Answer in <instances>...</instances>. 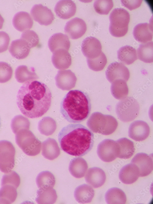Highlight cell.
Listing matches in <instances>:
<instances>
[{
  "label": "cell",
  "instance_id": "39",
  "mask_svg": "<svg viewBox=\"0 0 153 204\" xmlns=\"http://www.w3.org/2000/svg\"><path fill=\"white\" fill-rule=\"evenodd\" d=\"M112 0H96L93 6L96 12L101 15L107 14L113 6Z\"/></svg>",
  "mask_w": 153,
  "mask_h": 204
},
{
  "label": "cell",
  "instance_id": "26",
  "mask_svg": "<svg viewBox=\"0 0 153 204\" xmlns=\"http://www.w3.org/2000/svg\"><path fill=\"white\" fill-rule=\"evenodd\" d=\"M95 191L91 186L84 184L77 187L74 195L77 202L84 204L91 202L93 198Z\"/></svg>",
  "mask_w": 153,
  "mask_h": 204
},
{
  "label": "cell",
  "instance_id": "45",
  "mask_svg": "<svg viewBox=\"0 0 153 204\" xmlns=\"http://www.w3.org/2000/svg\"><path fill=\"white\" fill-rule=\"evenodd\" d=\"M4 21V19L2 17L1 15L0 14V29L2 28L3 26Z\"/></svg>",
  "mask_w": 153,
  "mask_h": 204
},
{
  "label": "cell",
  "instance_id": "23",
  "mask_svg": "<svg viewBox=\"0 0 153 204\" xmlns=\"http://www.w3.org/2000/svg\"><path fill=\"white\" fill-rule=\"evenodd\" d=\"M60 150L56 140L49 138L42 144V154L46 159L50 160L57 158L60 154Z\"/></svg>",
  "mask_w": 153,
  "mask_h": 204
},
{
  "label": "cell",
  "instance_id": "33",
  "mask_svg": "<svg viewBox=\"0 0 153 204\" xmlns=\"http://www.w3.org/2000/svg\"><path fill=\"white\" fill-rule=\"evenodd\" d=\"M0 189V202L9 204L16 199L17 193L16 186L9 184L2 185Z\"/></svg>",
  "mask_w": 153,
  "mask_h": 204
},
{
  "label": "cell",
  "instance_id": "43",
  "mask_svg": "<svg viewBox=\"0 0 153 204\" xmlns=\"http://www.w3.org/2000/svg\"><path fill=\"white\" fill-rule=\"evenodd\" d=\"M10 38L7 33L0 31V53L6 51L9 44Z\"/></svg>",
  "mask_w": 153,
  "mask_h": 204
},
{
  "label": "cell",
  "instance_id": "6",
  "mask_svg": "<svg viewBox=\"0 0 153 204\" xmlns=\"http://www.w3.org/2000/svg\"><path fill=\"white\" fill-rule=\"evenodd\" d=\"M16 134V142L26 154L35 156L40 153L41 142L28 129H21Z\"/></svg>",
  "mask_w": 153,
  "mask_h": 204
},
{
  "label": "cell",
  "instance_id": "20",
  "mask_svg": "<svg viewBox=\"0 0 153 204\" xmlns=\"http://www.w3.org/2000/svg\"><path fill=\"white\" fill-rule=\"evenodd\" d=\"M139 176V169L135 164L131 163L124 166L119 173L120 180L126 184H131L135 182Z\"/></svg>",
  "mask_w": 153,
  "mask_h": 204
},
{
  "label": "cell",
  "instance_id": "34",
  "mask_svg": "<svg viewBox=\"0 0 153 204\" xmlns=\"http://www.w3.org/2000/svg\"><path fill=\"white\" fill-rule=\"evenodd\" d=\"M152 41L140 44L137 49L138 58L146 63H151L153 61Z\"/></svg>",
  "mask_w": 153,
  "mask_h": 204
},
{
  "label": "cell",
  "instance_id": "37",
  "mask_svg": "<svg viewBox=\"0 0 153 204\" xmlns=\"http://www.w3.org/2000/svg\"><path fill=\"white\" fill-rule=\"evenodd\" d=\"M15 77L17 81L20 83H23L29 80L38 78L35 71L28 69L25 65L18 66L15 72Z\"/></svg>",
  "mask_w": 153,
  "mask_h": 204
},
{
  "label": "cell",
  "instance_id": "35",
  "mask_svg": "<svg viewBox=\"0 0 153 204\" xmlns=\"http://www.w3.org/2000/svg\"><path fill=\"white\" fill-rule=\"evenodd\" d=\"M57 128L56 121L49 117H43L38 122V129L42 134L49 136L52 134Z\"/></svg>",
  "mask_w": 153,
  "mask_h": 204
},
{
  "label": "cell",
  "instance_id": "2",
  "mask_svg": "<svg viewBox=\"0 0 153 204\" xmlns=\"http://www.w3.org/2000/svg\"><path fill=\"white\" fill-rule=\"evenodd\" d=\"M94 135L87 128L80 124H70L59 132L58 139L61 149L75 156H82L92 148Z\"/></svg>",
  "mask_w": 153,
  "mask_h": 204
},
{
  "label": "cell",
  "instance_id": "27",
  "mask_svg": "<svg viewBox=\"0 0 153 204\" xmlns=\"http://www.w3.org/2000/svg\"><path fill=\"white\" fill-rule=\"evenodd\" d=\"M88 165L83 158L78 157L74 158L70 161L69 170L70 174L77 178L84 176L87 171Z\"/></svg>",
  "mask_w": 153,
  "mask_h": 204
},
{
  "label": "cell",
  "instance_id": "41",
  "mask_svg": "<svg viewBox=\"0 0 153 204\" xmlns=\"http://www.w3.org/2000/svg\"><path fill=\"white\" fill-rule=\"evenodd\" d=\"M13 69L11 66L5 62H0V83H6L12 78Z\"/></svg>",
  "mask_w": 153,
  "mask_h": 204
},
{
  "label": "cell",
  "instance_id": "15",
  "mask_svg": "<svg viewBox=\"0 0 153 204\" xmlns=\"http://www.w3.org/2000/svg\"><path fill=\"white\" fill-rule=\"evenodd\" d=\"M81 47L82 52L87 59L96 58L102 52L100 42L96 38L92 36L85 38L82 42Z\"/></svg>",
  "mask_w": 153,
  "mask_h": 204
},
{
  "label": "cell",
  "instance_id": "21",
  "mask_svg": "<svg viewBox=\"0 0 153 204\" xmlns=\"http://www.w3.org/2000/svg\"><path fill=\"white\" fill-rule=\"evenodd\" d=\"M30 49L27 42L20 39L12 42L9 51L13 57L17 59H22L28 55Z\"/></svg>",
  "mask_w": 153,
  "mask_h": 204
},
{
  "label": "cell",
  "instance_id": "12",
  "mask_svg": "<svg viewBox=\"0 0 153 204\" xmlns=\"http://www.w3.org/2000/svg\"><path fill=\"white\" fill-rule=\"evenodd\" d=\"M131 163L138 167L139 176H147L153 170L152 154H148L144 153H138L132 159Z\"/></svg>",
  "mask_w": 153,
  "mask_h": 204
},
{
  "label": "cell",
  "instance_id": "24",
  "mask_svg": "<svg viewBox=\"0 0 153 204\" xmlns=\"http://www.w3.org/2000/svg\"><path fill=\"white\" fill-rule=\"evenodd\" d=\"M12 22L15 29L20 32L29 30L33 24V20L30 15L24 11L17 13L13 18Z\"/></svg>",
  "mask_w": 153,
  "mask_h": 204
},
{
  "label": "cell",
  "instance_id": "29",
  "mask_svg": "<svg viewBox=\"0 0 153 204\" xmlns=\"http://www.w3.org/2000/svg\"><path fill=\"white\" fill-rule=\"evenodd\" d=\"M117 57L121 62L127 65L132 64L137 59L136 49L129 45L122 46L118 50Z\"/></svg>",
  "mask_w": 153,
  "mask_h": 204
},
{
  "label": "cell",
  "instance_id": "18",
  "mask_svg": "<svg viewBox=\"0 0 153 204\" xmlns=\"http://www.w3.org/2000/svg\"><path fill=\"white\" fill-rule=\"evenodd\" d=\"M133 35L138 42L145 43L151 41L153 38V26L147 23L139 24L135 26Z\"/></svg>",
  "mask_w": 153,
  "mask_h": 204
},
{
  "label": "cell",
  "instance_id": "46",
  "mask_svg": "<svg viewBox=\"0 0 153 204\" xmlns=\"http://www.w3.org/2000/svg\"><path fill=\"white\" fill-rule=\"evenodd\" d=\"M1 125V118H0V128Z\"/></svg>",
  "mask_w": 153,
  "mask_h": 204
},
{
  "label": "cell",
  "instance_id": "19",
  "mask_svg": "<svg viewBox=\"0 0 153 204\" xmlns=\"http://www.w3.org/2000/svg\"><path fill=\"white\" fill-rule=\"evenodd\" d=\"M86 182L94 188L102 186L105 183L106 176L103 169L97 167L88 169L85 176Z\"/></svg>",
  "mask_w": 153,
  "mask_h": 204
},
{
  "label": "cell",
  "instance_id": "44",
  "mask_svg": "<svg viewBox=\"0 0 153 204\" xmlns=\"http://www.w3.org/2000/svg\"><path fill=\"white\" fill-rule=\"evenodd\" d=\"M122 5L128 8L130 10L135 9L139 7L141 3L142 0H121Z\"/></svg>",
  "mask_w": 153,
  "mask_h": 204
},
{
  "label": "cell",
  "instance_id": "32",
  "mask_svg": "<svg viewBox=\"0 0 153 204\" xmlns=\"http://www.w3.org/2000/svg\"><path fill=\"white\" fill-rule=\"evenodd\" d=\"M110 91L113 96L118 100L126 98L129 93L126 81L122 79H117L112 83Z\"/></svg>",
  "mask_w": 153,
  "mask_h": 204
},
{
  "label": "cell",
  "instance_id": "40",
  "mask_svg": "<svg viewBox=\"0 0 153 204\" xmlns=\"http://www.w3.org/2000/svg\"><path fill=\"white\" fill-rule=\"evenodd\" d=\"M20 39L26 41L30 48L36 46L39 41L38 35L32 30H28L23 32Z\"/></svg>",
  "mask_w": 153,
  "mask_h": 204
},
{
  "label": "cell",
  "instance_id": "7",
  "mask_svg": "<svg viewBox=\"0 0 153 204\" xmlns=\"http://www.w3.org/2000/svg\"><path fill=\"white\" fill-rule=\"evenodd\" d=\"M140 107L137 101L132 97L121 100L117 104L116 111L119 119L124 122L131 121L138 116Z\"/></svg>",
  "mask_w": 153,
  "mask_h": 204
},
{
  "label": "cell",
  "instance_id": "31",
  "mask_svg": "<svg viewBox=\"0 0 153 204\" xmlns=\"http://www.w3.org/2000/svg\"><path fill=\"white\" fill-rule=\"evenodd\" d=\"M105 197L106 202L109 204H124L126 201L125 192L117 187L109 189L106 192Z\"/></svg>",
  "mask_w": 153,
  "mask_h": 204
},
{
  "label": "cell",
  "instance_id": "4",
  "mask_svg": "<svg viewBox=\"0 0 153 204\" xmlns=\"http://www.w3.org/2000/svg\"><path fill=\"white\" fill-rule=\"evenodd\" d=\"M87 125L93 132L104 135L112 134L118 126L116 119L110 115L96 112L93 113L87 122Z\"/></svg>",
  "mask_w": 153,
  "mask_h": 204
},
{
  "label": "cell",
  "instance_id": "25",
  "mask_svg": "<svg viewBox=\"0 0 153 204\" xmlns=\"http://www.w3.org/2000/svg\"><path fill=\"white\" fill-rule=\"evenodd\" d=\"M52 61L56 68L65 69L71 65V56L68 51L62 49H58L53 53Z\"/></svg>",
  "mask_w": 153,
  "mask_h": 204
},
{
  "label": "cell",
  "instance_id": "14",
  "mask_svg": "<svg viewBox=\"0 0 153 204\" xmlns=\"http://www.w3.org/2000/svg\"><path fill=\"white\" fill-rule=\"evenodd\" d=\"M30 13L34 20L41 25H50L54 19L51 9L41 4L34 5Z\"/></svg>",
  "mask_w": 153,
  "mask_h": 204
},
{
  "label": "cell",
  "instance_id": "16",
  "mask_svg": "<svg viewBox=\"0 0 153 204\" xmlns=\"http://www.w3.org/2000/svg\"><path fill=\"white\" fill-rule=\"evenodd\" d=\"M56 84L63 90H69L75 85L76 77L70 70H59L55 77Z\"/></svg>",
  "mask_w": 153,
  "mask_h": 204
},
{
  "label": "cell",
  "instance_id": "10",
  "mask_svg": "<svg viewBox=\"0 0 153 204\" xmlns=\"http://www.w3.org/2000/svg\"><path fill=\"white\" fill-rule=\"evenodd\" d=\"M107 80L111 83L117 79L127 81L129 78L130 73L127 68L123 63L114 62L107 67L105 72Z\"/></svg>",
  "mask_w": 153,
  "mask_h": 204
},
{
  "label": "cell",
  "instance_id": "5",
  "mask_svg": "<svg viewBox=\"0 0 153 204\" xmlns=\"http://www.w3.org/2000/svg\"><path fill=\"white\" fill-rule=\"evenodd\" d=\"M110 24L109 31L113 36H124L128 32L130 17L129 13L122 8L113 9L109 17Z\"/></svg>",
  "mask_w": 153,
  "mask_h": 204
},
{
  "label": "cell",
  "instance_id": "36",
  "mask_svg": "<svg viewBox=\"0 0 153 204\" xmlns=\"http://www.w3.org/2000/svg\"><path fill=\"white\" fill-rule=\"evenodd\" d=\"M36 182L39 188L53 187L55 184V179L54 175L50 172L43 171L37 175Z\"/></svg>",
  "mask_w": 153,
  "mask_h": 204
},
{
  "label": "cell",
  "instance_id": "22",
  "mask_svg": "<svg viewBox=\"0 0 153 204\" xmlns=\"http://www.w3.org/2000/svg\"><path fill=\"white\" fill-rule=\"evenodd\" d=\"M70 43L69 37L61 33L53 35L49 38L48 46L51 51L53 53L56 50L62 49L68 51Z\"/></svg>",
  "mask_w": 153,
  "mask_h": 204
},
{
  "label": "cell",
  "instance_id": "13",
  "mask_svg": "<svg viewBox=\"0 0 153 204\" xmlns=\"http://www.w3.org/2000/svg\"><path fill=\"white\" fill-rule=\"evenodd\" d=\"M150 129L148 124L142 120H136L131 124L128 130L129 137L136 141H141L148 136Z\"/></svg>",
  "mask_w": 153,
  "mask_h": 204
},
{
  "label": "cell",
  "instance_id": "1",
  "mask_svg": "<svg viewBox=\"0 0 153 204\" xmlns=\"http://www.w3.org/2000/svg\"><path fill=\"white\" fill-rule=\"evenodd\" d=\"M52 94L45 83L36 80L25 82L17 95V103L21 113L31 118L40 117L49 109Z\"/></svg>",
  "mask_w": 153,
  "mask_h": 204
},
{
  "label": "cell",
  "instance_id": "30",
  "mask_svg": "<svg viewBox=\"0 0 153 204\" xmlns=\"http://www.w3.org/2000/svg\"><path fill=\"white\" fill-rule=\"evenodd\" d=\"M119 148V153L118 157L121 159H128L130 158L135 152L133 142L125 138H121L117 141Z\"/></svg>",
  "mask_w": 153,
  "mask_h": 204
},
{
  "label": "cell",
  "instance_id": "38",
  "mask_svg": "<svg viewBox=\"0 0 153 204\" xmlns=\"http://www.w3.org/2000/svg\"><path fill=\"white\" fill-rule=\"evenodd\" d=\"M87 60L88 67L95 71L103 70L107 62L106 57L103 52L97 57L92 59H87Z\"/></svg>",
  "mask_w": 153,
  "mask_h": 204
},
{
  "label": "cell",
  "instance_id": "17",
  "mask_svg": "<svg viewBox=\"0 0 153 204\" xmlns=\"http://www.w3.org/2000/svg\"><path fill=\"white\" fill-rule=\"evenodd\" d=\"M76 6L71 0H62L58 2L54 8V11L59 17L64 19L73 16L76 11Z\"/></svg>",
  "mask_w": 153,
  "mask_h": 204
},
{
  "label": "cell",
  "instance_id": "42",
  "mask_svg": "<svg viewBox=\"0 0 153 204\" xmlns=\"http://www.w3.org/2000/svg\"><path fill=\"white\" fill-rule=\"evenodd\" d=\"M20 183V178L19 175L14 171H10L2 177V185L10 184L17 187Z\"/></svg>",
  "mask_w": 153,
  "mask_h": 204
},
{
  "label": "cell",
  "instance_id": "8",
  "mask_svg": "<svg viewBox=\"0 0 153 204\" xmlns=\"http://www.w3.org/2000/svg\"><path fill=\"white\" fill-rule=\"evenodd\" d=\"M15 148L10 142L0 141V170L7 173L11 171L14 166Z\"/></svg>",
  "mask_w": 153,
  "mask_h": 204
},
{
  "label": "cell",
  "instance_id": "11",
  "mask_svg": "<svg viewBox=\"0 0 153 204\" xmlns=\"http://www.w3.org/2000/svg\"><path fill=\"white\" fill-rule=\"evenodd\" d=\"M87 26L82 19L75 17L68 21L64 28V32L70 38L75 39L81 37L85 33Z\"/></svg>",
  "mask_w": 153,
  "mask_h": 204
},
{
  "label": "cell",
  "instance_id": "3",
  "mask_svg": "<svg viewBox=\"0 0 153 204\" xmlns=\"http://www.w3.org/2000/svg\"><path fill=\"white\" fill-rule=\"evenodd\" d=\"M91 109L90 98L85 92L78 90L69 91L62 99L60 112L71 123H80L89 116Z\"/></svg>",
  "mask_w": 153,
  "mask_h": 204
},
{
  "label": "cell",
  "instance_id": "28",
  "mask_svg": "<svg viewBox=\"0 0 153 204\" xmlns=\"http://www.w3.org/2000/svg\"><path fill=\"white\" fill-rule=\"evenodd\" d=\"M57 197L53 187L39 188L37 191L35 201L38 204H52L56 202Z\"/></svg>",
  "mask_w": 153,
  "mask_h": 204
},
{
  "label": "cell",
  "instance_id": "9",
  "mask_svg": "<svg viewBox=\"0 0 153 204\" xmlns=\"http://www.w3.org/2000/svg\"><path fill=\"white\" fill-rule=\"evenodd\" d=\"M97 153L99 158L103 161L111 162L118 157L119 146L116 141L110 139H105L98 144Z\"/></svg>",
  "mask_w": 153,
  "mask_h": 204
}]
</instances>
